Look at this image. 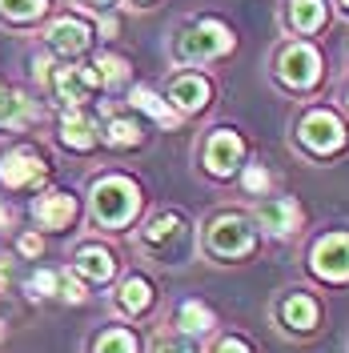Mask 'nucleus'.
Here are the masks:
<instances>
[{
  "label": "nucleus",
  "mask_w": 349,
  "mask_h": 353,
  "mask_svg": "<svg viewBox=\"0 0 349 353\" xmlns=\"http://www.w3.org/2000/svg\"><path fill=\"white\" fill-rule=\"evenodd\" d=\"M145 189L125 173H101L88 185V217L105 233H125L141 217Z\"/></svg>",
  "instance_id": "nucleus-1"
},
{
  "label": "nucleus",
  "mask_w": 349,
  "mask_h": 353,
  "mask_svg": "<svg viewBox=\"0 0 349 353\" xmlns=\"http://www.w3.org/2000/svg\"><path fill=\"white\" fill-rule=\"evenodd\" d=\"M233 48H237V37L217 17H193V21H185L173 32V61L185 68L213 65L221 57H229Z\"/></svg>",
  "instance_id": "nucleus-2"
},
{
  "label": "nucleus",
  "mask_w": 349,
  "mask_h": 353,
  "mask_svg": "<svg viewBox=\"0 0 349 353\" xmlns=\"http://www.w3.org/2000/svg\"><path fill=\"white\" fill-rule=\"evenodd\" d=\"M257 241H261V233H257V221L249 217V213H237V209H225L217 217L205 221V253L221 265H237L245 257H253L257 253Z\"/></svg>",
  "instance_id": "nucleus-3"
},
{
  "label": "nucleus",
  "mask_w": 349,
  "mask_h": 353,
  "mask_svg": "<svg viewBox=\"0 0 349 353\" xmlns=\"http://www.w3.org/2000/svg\"><path fill=\"white\" fill-rule=\"evenodd\" d=\"M137 241H141V249H145L149 257H157V261L181 265L193 253V225H189L185 213H177V209H157L153 217L141 225Z\"/></svg>",
  "instance_id": "nucleus-4"
},
{
  "label": "nucleus",
  "mask_w": 349,
  "mask_h": 353,
  "mask_svg": "<svg viewBox=\"0 0 349 353\" xmlns=\"http://www.w3.org/2000/svg\"><path fill=\"white\" fill-rule=\"evenodd\" d=\"M321 72H326V57H321V48L313 41H306V37L285 41L281 48H277V57H273V81H277L285 92H309V88H317Z\"/></svg>",
  "instance_id": "nucleus-5"
},
{
  "label": "nucleus",
  "mask_w": 349,
  "mask_h": 353,
  "mask_svg": "<svg viewBox=\"0 0 349 353\" xmlns=\"http://www.w3.org/2000/svg\"><path fill=\"white\" fill-rule=\"evenodd\" d=\"M297 145H301V153L317 157V161H329V157L346 153L349 145V125L341 121V112H333L329 105H313V109L301 112V121H297Z\"/></svg>",
  "instance_id": "nucleus-6"
},
{
  "label": "nucleus",
  "mask_w": 349,
  "mask_h": 353,
  "mask_svg": "<svg viewBox=\"0 0 349 353\" xmlns=\"http://www.w3.org/2000/svg\"><path fill=\"white\" fill-rule=\"evenodd\" d=\"M306 269H309V277L321 281V285H349V229L321 233L317 241L309 245Z\"/></svg>",
  "instance_id": "nucleus-7"
},
{
  "label": "nucleus",
  "mask_w": 349,
  "mask_h": 353,
  "mask_svg": "<svg viewBox=\"0 0 349 353\" xmlns=\"http://www.w3.org/2000/svg\"><path fill=\"white\" fill-rule=\"evenodd\" d=\"M245 161H249V145H245V137H241L237 129H229V125L213 129L205 137V145H201V169L213 176V181L237 176Z\"/></svg>",
  "instance_id": "nucleus-8"
},
{
  "label": "nucleus",
  "mask_w": 349,
  "mask_h": 353,
  "mask_svg": "<svg viewBox=\"0 0 349 353\" xmlns=\"http://www.w3.org/2000/svg\"><path fill=\"white\" fill-rule=\"evenodd\" d=\"M48 173H52V165L37 145H12L8 153H0V185L12 189V193L41 189Z\"/></svg>",
  "instance_id": "nucleus-9"
},
{
  "label": "nucleus",
  "mask_w": 349,
  "mask_h": 353,
  "mask_svg": "<svg viewBox=\"0 0 349 353\" xmlns=\"http://www.w3.org/2000/svg\"><path fill=\"white\" fill-rule=\"evenodd\" d=\"M101 88L97 81V68L88 65H77V61H61V65H52L48 72V85L44 92L52 97V101H61L65 109H85L88 101H92V92Z\"/></svg>",
  "instance_id": "nucleus-10"
},
{
  "label": "nucleus",
  "mask_w": 349,
  "mask_h": 353,
  "mask_svg": "<svg viewBox=\"0 0 349 353\" xmlns=\"http://www.w3.org/2000/svg\"><path fill=\"white\" fill-rule=\"evenodd\" d=\"M165 101L181 117H201V112H209V105H213V81L205 72H197V68L173 72L169 85H165Z\"/></svg>",
  "instance_id": "nucleus-11"
},
{
  "label": "nucleus",
  "mask_w": 349,
  "mask_h": 353,
  "mask_svg": "<svg viewBox=\"0 0 349 353\" xmlns=\"http://www.w3.org/2000/svg\"><path fill=\"white\" fill-rule=\"evenodd\" d=\"M253 221H257V233L273 237V241H285V237H297L301 233L306 209H301L297 197H265V201H257Z\"/></svg>",
  "instance_id": "nucleus-12"
},
{
  "label": "nucleus",
  "mask_w": 349,
  "mask_h": 353,
  "mask_svg": "<svg viewBox=\"0 0 349 353\" xmlns=\"http://www.w3.org/2000/svg\"><path fill=\"white\" fill-rule=\"evenodd\" d=\"M97 28L85 17H57V21L44 28V44H48V57L57 61H81L88 48H92Z\"/></svg>",
  "instance_id": "nucleus-13"
},
{
  "label": "nucleus",
  "mask_w": 349,
  "mask_h": 353,
  "mask_svg": "<svg viewBox=\"0 0 349 353\" xmlns=\"http://www.w3.org/2000/svg\"><path fill=\"white\" fill-rule=\"evenodd\" d=\"M81 217V197L72 189H48L32 201V221L44 233H68Z\"/></svg>",
  "instance_id": "nucleus-14"
},
{
  "label": "nucleus",
  "mask_w": 349,
  "mask_h": 353,
  "mask_svg": "<svg viewBox=\"0 0 349 353\" xmlns=\"http://www.w3.org/2000/svg\"><path fill=\"white\" fill-rule=\"evenodd\" d=\"M57 141L68 153H97L101 149V117L88 109H65L61 125H57Z\"/></svg>",
  "instance_id": "nucleus-15"
},
{
  "label": "nucleus",
  "mask_w": 349,
  "mask_h": 353,
  "mask_svg": "<svg viewBox=\"0 0 349 353\" xmlns=\"http://www.w3.org/2000/svg\"><path fill=\"white\" fill-rule=\"evenodd\" d=\"M68 269H72L85 285H109L112 277H117V269H121V261H117V253H112L109 245L85 241V245H77Z\"/></svg>",
  "instance_id": "nucleus-16"
},
{
  "label": "nucleus",
  "mask_w": 349,
  "mask_h": 353,
  "mask_svg": "<svg viewBox=\"0 0 349 353\" xmlns=\"http://www.w3.org/2000/svg\"><path fill=\"white\" fill-rule=\"evenodd\" d=\"M277 321L289 333H313L321 321V301L306 293V289H289L281 301H277Z\"/></svg>",
  "instance_id": "nucleus-17"
},
{
  "label": "nucleus",
  "mask_w": 349,
  "mask_h": 353,
  "mask_svg": "<svg viewBox=\"0 0 349 353\" xmlns=\"http://www.w3.org/2000/svg\"><path fill=\"white\" fill-rule=\"evenodd\" d=\"M281 24L293 37H313L329 24V0H285Z\"/></svg>",
  "instance_id": "nucleus-18"
},
{
  "label": "nucleus",
  "mask_w": 349,
  "mask_h": 353,
  "mask_svg": "<svg viewBox=\"0 0 349 353\" xmlns=\"http://www.w3.org/2000/svg\"><path fill=\"white\" fill-rule=\"evenodd\" d=\"M153 305H157V289L145 273H129V277L117 285V309H121L125 317L141 321V317L153 313Z\"/></svg>",
  "instance_id": "nucleus-19"
},
{
  "label": "nucleus",
  "mask_w": 349,
  "mask_h": 353,
  "mask_svg": "<svg viewBox=\"0 0 349 353\" xmlns=\"http://www.w3.org/2000/svg\"><path fill=\"white\" fill-rule=\"evenodd\" d=\"M101 145L117 149V153H129L145 145V125L137 121V112H109V121L101 125Z\"/></svg>",
  "instance_id": "nucleus-20"
},
{
  "label": "nucleus",
  "mask_w": 349,
  "mask_h": 353,
  "mask_svg": "<svg viewBox=\"0 0 349 353\" xmlns=\"http://www.w3.org/2000/svg\"><path fill=\"white\" fill-rule=\"evenodd\" d=\"M129 112H145V117H153L161 129H173V132L185 125V117L169 109V101H165L153 85H132L129 88Z\"/></svg>",
  "instance_id": "nucleus-21"
},
{
  "label": "nucleus",
  "mask_w": 349,
  "mask_h": 353,
  "mask_svg": "<svg viewBox=\"0 0 349 353\" xmlns=\"http://www.w3.org/2000/svg\"><path fill=\"white\" fill-rule=\"evenodd\" d=\"M173 330L185 333V337H193V341H201V337H209V333L217 330V313L205 305V301L189 297V301H181L173 309Z\"/></svg>",
  "instance_id": "nucleus-22"
},
{
  "label": "nucleus",
  "mask_w": 349,
  "mask_h": 353,
  "mask_svg": "<svg viewBox=\"0 0 349 353\" xmlns=\"http://www.w3.org/2000/svg\"><path fill=\"white\" fill-rule=\"evenodd\" d=\"M88 353H141V337L129 325H105L101 333H92Z\"/></svg>",
  "instance_id": "nucleus-23"
},
{
  "label": "nucleus",
  "mask_w": 349,
  "mask_h": 353,
  "mask_svg": "<svg viewBox=\"0 0 349 353\" xmlns=\"http://www.w3.org/2000/svg\"><path fill=\"white\" fill-rule=\"evenodd\" d=\"M92 68H97V81H101V88H125L132 81V65L121 57V52H101Z\"/></svg>",
  "instance_id": "nucleus-24"
},
{
  "label": "nucleus",
  "mask_w": 349,
  "mask_h": 353,
  "mask_svg": "<svg viewBox=\"0 0 349 353\" xmlns=\"http://www.w3.org/2000/svg\"><path fill=\"white\" fill-rule=\"evenodd\" d=\"M44 12H48V0H0V21L17 24V28L37 24Z\"/></svg>",
  "instance_id": "nucleus-25"
},
{
  "label": "nucleus",
  "mask_w": 349,
  "mask_h": 353,
  "mask_svg": "<svg viewBox=\"0 0 349 353\" xmlns=\"http://www.w3.org/2000/svg\"><path fill=\"white\" fill-rule=\"evenodd\" d=\"M32 121H41V105L12 88V101H8V109L0 117V125H4V129H24V125H32Z\"/></svg>",
  "instance_id": "nucleus-26"
},
{
  "label": "nucleus",
  "mask_w": 349,
  "mask_h": 353,
  "mask_svg": "<svg viewBox=\"0 0 349 353\" xmlns=\"http://www.w3.org/2000/svg\"><path fill=\"white\" fill-rule=\"evenodd\" d=\"M57 289H61V269H37V273L24 281V293H28L32 301H48V297H57Z\"/></svg>",
  "instance_id": "nucleus-27"
},
{
  "label": "nucleus",
  "mask_w": 349,
  "mask_h": 353,
  "mask_svg": "<svg viewBox=\"0 0 349 353\" xmlns=\"http://www.w3.org/2000/svg\"><path fill=\"white\" fill-rule=\"evenodd\" d=\"M237 176H241V189H245L249 197H265V193H269V185H273V173H269L265 165H249V161L241 165Z\"/></svg>",
  "instance_id": "nucleus-28"
},
{
  "label": "nucleus",
  "mask_w": 349,
  "mask_h": 353,
  "mask_svg": "<svg viewBox=\"0 0 349 353\" xmlns=\"http://www.w3.org/2000/svg\"><path fill=\"white\" fill-rule=\"evenodd\" d=\"M149 353H201V341H193V337H185V333H157L153 345H149Z\"/></svg>",
  "instance_id": "nucleus-29"
},
{
  "label": "nucleus",
  "mask_w": 349,
  "mask_h": 353,
  "mask_svg": "<svg viewBox=\"0 0 349 353\" xmlns=\"http://www.w3.org/2000/svg\"><path fill=\"white\" fill-rule=\"evenodd\" d=\"M57 297L68 301V305H85L88 301V285L72 273V269H65V273H61V289H57Z\"/></svg>",
  "instance_id": "nucleus-30"
},
{
  "label": "nucleus",
  "mask_w": 349,
  "mask_h": 353,
  "mask_svg": "<svg viewBox=\"0 0 349 353\" xmlns=\"http://www.w3.org/2000/svg\"><path fill=\"white\" fill-rule=\"evenodd\" d=\"M17 253L28 257V261H37V257L44 253V237L41 233H21V237H17Z\"/></svg>",
  "instance_id": "nucleus-31"
},
{
  "label": "nucleus",
  "mask_w": 349,
  "mask_h": 353,
  "mask_svg": "<svg viewBox=\"0 0 349 353\" xmlns=\"http://www.w3.org/2000/svg\"><path fill=\"white\" fill-rule=\"evenodd\" d=\"M209 353H253V345H249L241 333H229V337H217V345Z\"/></svg>",
  "instance_id": "nucleus-32"
},
{
  "label": "nucleus",
  "mask_w": 349,
  "mask_h": 353,
  "mask_svg": "<svg viewBox=\"0 0 349 353\" xmlns=\"http://www.w3.org/2000/svg\"><path fill=\"white\" fill-rule=\"evenodd\" d=\"M97 28H101V37H105V41H112V37H117V32H121V21H117V12H101V24H97Z\"/></svg>",
  "instance_id": "nucleus-33"
},
{
  "label": "nucleus",
  "mask_w": 349,
  "mask_h": 353,
  "mask_svg": "<svg viewBox=\"0 0 349 353\" xmlns=\"http://www.w3.org/2000/svg\"><path fill=\"white\" fill-rule=\"evenodd\" d=\"M77 4H81V8H88V12H97V17H101V12H109V8L117 4V0H77Z\"/></svg>",
  "instance_id": "nucleus-34"
},
{
  "label": "nucleus",
  "mask_w": 349,
  "mask_h": 353,
  "mask_svg": "<svg viewBox=\"0 0 349 353\" xmlns=\"http://www.w3.org/2000/svg\"><path fill=\"white\" fill-rule=\"evenodd\" d=\"M4 229H12V209L0 201V233H4Z\"/></svg>",
  "instance_id": "nucleus-35"
},
{
  "label": "nucleus",
  "mask_w": 349,
  "mask_h": 353,
  "mask_svg": "<svg viewBox=\"0 0 349 353\" xmlns=\"http://www.w3.org/2000/svg\"><path fill=\"white\" fill-rule=\"evenodd\" d=\"M8 101H12V88H8V81H0V117L8 109Z\"/></svg>",
  "instance_id": "nucleus-36"
},
{
  "label": "nucleus",
  "mask_w": 349,
  "mask_h": 353,
  "mask_svg": "<svg viewBox=\"0 0 349 353\" xmlns=\"http://www.w3.org/2000/svg\"><path fill=\"white\" fill-rule=\"evenodd\" d=\"M4 289H8V261L0 257V293H4Z\"/></svg>",
  "instance_id": "nucleus-37"
},
{
  "label": "nucleus",
  "mask_w": 349,
  "mask_h": 353,
  "mask_svg": "<svg viewBox=\"0 0 349 353\" xmlns=\"http://www.w3.org/2000/svg\"><path fill=\"white\" fill-rule=\"evenodd\" d=\"M129 4H132V8H153L157 0H129Z\"/></svg>",
  "instance_id": "nucleus-38"
},
{
  "label": "nucleus",
  "mask_w": 349,
  "mask_h": 353,
  "mask_svg": "<svg viewBox=\"0 0 349 353\" xmlns=\"http://www.w3.org/2000/svg\"><path fill=\"white\" fill-rule=\"evenodd\" d=\"M341 101H346V109H349V81H346V88H341Z\"/></svg>",
  "instance_id": "nucleus-39"
},
{
  "label": "nucleus",
  "mask_w": 349,
  "mask_h": 353,
  "mask_svg": "<svg viewBox=\"0 0 349 353\" xmlns=\"http://www.w3.org/2000/svg\"><path fill=\"white\" fill-rule=\"evenodd\" d=\"M4 333H8V325H4V321H0V341H4Z\"/></svg>",
  "instance_id": "nucleus-40"
},
{
  "label": "nucleus",
  "mask_w": 349,
  "mask_h": 353,
  "mask_svg": "<svg viewBox=\"0 0 349 353\" xmlns=\"http://www.w3.org/2000/svg\"><path fill=\"white\" fill-rule=\"evenodd\" d=\"M337 4H341V8H346V17H349V0H337Z\"/></svg>",
  "instance_id": "nucleus-41"
}]
</instances>
